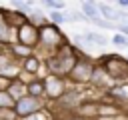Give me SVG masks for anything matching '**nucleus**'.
<instances>
[{
	"label": "nucleus",
	"mask_w": 128,
	"mask_h": 120,
	"mask_svg": "<svg viewBox=\"0 0 128 120\" xmlns=\"http://www.w3.org/2000/svg\"><path fill=\"white\" fill-rule=\"evenodd\" d=\"M78 52L74 46H66L62 50H58L56 54L48 56L46 60V68H48V74L52 76H58V78H68V74L72 72L74 64L78 62Z\"/></svg>",
	"instance_id": "nucleus-1"
},
{
	"label": "nucleus",
	"mask_w": 128,
	"mask_h": 120,
	"mask_svg": "<svg viewBox=\"0 0 128 120\" xmlns=\"http://www.w3.org/2000/svg\"><path fill=\"white\" fill-rule=\"evenodd\" d=\"M38 32H40V44H38V48H42V50L48 52L50 56L56 54L58 50L70 46V44H68V38H66V36L62 34V30H60V26L44 24V26L38 28Z\"/></svg>",
	"instance_id": "nucleus-2"
},
{
	"label": "nucleus",
	"mask_w": 128,
	"mask_h": 120,
	"mask_svg": "<svg viewBox=\"0 0 128 120\" xmlns=\"http://www.w3.org/2000/svg\"><path fill=\"white\" fill-rule=\"evenodd\" d=\"M98 64H102V68L106 70V74L110 76V80H114V82H126V78H128V60L126 58H120L116 54H108Z\"/></svg>",
	"instance_id": "nucleus-3"
},
{
	"label": "nucleus",
	"mask_w": 128,
	"mask_h": 120,
	"mask_svg": "<svg viewBox=\"0 0 128 120\" xmlns=\"http://www.w3.org/2000/svg\"><path fill=\"white\" fill-rule=\"evenodd\" d=\"M94 66L96 64L90 58L80 56L78 62L74 64L72 72L68 74V82H72V84H90L92 82V74H94Z\"/></svg>",
	"instance_id": "nucleus-4"
},
{
	"label": "nucleus",
	"mask_w": 128,
	"mask_h": 120,
	"mask_svg": "<svg viewBox=\"0 0 128 120\" xmlns=\"http://www.w3.org/2000/svg\"><path fill=\"white\" fill-rule=\"evenodd\" d=\"M68 92V80L66 78H58V76H44V98L50 102L60 100L64 94Z\"/></svg>",
	"instance_id": "nucleus-5"
},
{
	"label": "nucleus",
	"mask_w": 128,
	"mask_h": 120,
	"mask_svg": "<svg viewBox=\"0 0 128 120\" xmlns=\"http://www.w3.org/2000/svg\"><path fill=\"white\" fill-rule=\"evenodd\" d=\"M14 110H16V114H18V118H20V120H22V118H28V116H32V114H38V112L46 110V98L24 96L22 100H18V102H16Z\"/></svg>",
	"instance_id": "nucleus-6"
},
{
	"label": "nucleus",
	"mask_w": 128,
	"mask_h": 120,
	"mask_svg": "<svg viewBox=\"0 0 128 120\" xmlns=\"http://www.w3.org/2000/svg\"><path fill=\"white\" fill-rule=\"evenodd\" d=\"M16 40L20 46L24 48H30V50H36L38 44H40V32H38V26L26 22L22 24L18 30H16Z\"/></svg>",
	"instance_id": "nucleus-7"
},
{
	"label": "nucleus",
	"mask_w": 128,
	"mask_h": 120,
	"mask_svg": "<svg viewBox=\"0 0 128 120\" xmlns=\"http://www.w3.org/2000/svg\"><path fill=\"white\" fill-rule=\"evenodd\" d=\"M6 92L14 98V102L22 100L24 96H28V86H26V80H24L22 76H18V78L10 80V82H8V86H6Z\"/></svg>",
	"instance_id": "nucleus-8"
},
{
	"label": "nucleus",
	"mask_w": 128,
	"mask_h": 120,
	"mask_svg": "<svg viewBox=\"0 0 128 120\" xmlns=\"http://www.w3.org/2000/svg\"><path fill=\"white\" fill-rule=\"evenodd\" d=\"M108 96L116 102H128V82H118L108 88Z\"/></svg>",
	"instance_id": "nucleus-9"
},
{
	"label": "nucleus",
	"mask_w": 128,
	"mask_h": 120,
	"mask_svg": "<svg viewBox=\"0 0 128 120\" xmlns=\"http://www.w3.org/2000/svg\"><path fill=\"white\" fill-rule=\"evenodd\" d=\"M14 40V28L8 24L4 12H0V44H8Z\"/></svg>",
	"instance_id": "nucleus-10"
},
{
	"label": "nucleus",
	"mask_w": 128,
	"mask_h": 120,
	"mask_svg": "<svg viewBox=\"0 0 128 120\" xmlns=\"http://www.w3.org/2000/svg\"><path fill=\"white\" fill-rule=\"evenodd\" d=\"M108 82H110V76L106 74V70L102 68V64H96L94 66V74H92V86H96V88H104V86H108Z\"/></svg>",
	"instance_id": "nucleus-11"
},
{
	"label": "nucleus",
	"mask_w": 128,
	"mask_h": 120,
	"mask_svg": "<svg viewBox=\"0 0 128 120\" xmlns=\"http://www.w3.org/2000/svg\"><path fill=\"white\" fill-rule=\"evenodd\" d=\"M80 10H82V16L92 22L94 18H100V12H98V2H90V0H84L80 2Z\"/></svg>",
	"instance_id": "nucleus-12"
},
{
	"label": "nucleus",
	"mask_w": 128,
	"mask_h": 120,
	"mask_svg": "<svg viewBox=\"0 0 128 120\" xmlns=\"http://www.w3.org/2000/svg\"><path fill=\"white\" fill-rule=\"evenodd\" d=\"M22 72L24 74H38L40 72V66H42V62H40V58L38 56H28V58H24L22 60Z\"/></svg>",
	"instance_id": "nucleus-13"
},
{
	"label": "nucleus",
	"mask_w": 128,
	"mask_h": 120,
	"mask_svg": "<svg viewBox=\"0 0 128 120\" xmlns=\"http://www.w3.org/2000/svg\"><path fill=\"white\" fill-rule=\"evenodd\" d=\"M26 86H28V96L44 98V78H32V80H26Z\"/></svg>",
	"instance_id": "nucleus-14"
},
{
	"label": "nucleus",
	"mask_w": 128,
	"mask_h": 120,
	"mask_svg": "<svg viewBox=\"0 0 128 120\" xmlns=\"http://www.w3.org/2000/svg\"><path fill=\"white\" fill-rule=\"evenodd\" d=\"M84 36H86V40L94 46H106V38L102 36V34H98V32H84Z\"/></svg>",
	"instance_id": "nucleus-15"
},
{
	"label": "nucleus",
	"mask_w": 128,
	"mask_h": 120,
	"mask_svg": "<svg viewBox=\"0 0 128 120\" xmlns=\"http://www.w3.org/2000/svg\"><path fill=\"white\" fill-rule=\"evenodd\" d=\"M16 106V102H14V98L6 92V90H0V110H6V108H14Z\"/></svg>",
	"instance_id": "nucleus-16"
},
{
	"label": "nucleus",
	"mask_w": 128,
	"mask_h": 120,
	"mask_svg": "<svg viewBox=\"0 0 128 120\" xmlns=\"http://www.w3.org/2000/svg\"><path fill=\"white\" fill-rule=\"evenodd\" d=\"M72 42H74V46H76V48H82V50H86V48H90V46H92V44L86 40V36H84V34H74V36H72Z\"/></svg>",
	"instance_id": "nucleus-17"
},
{
	"label": "nucleus",
	"mask_w": 128,
	"mask_h": 120,
	"mask_svg": "<svg viewBox=\"0 0 128 120\" xmlns=\"http://www.w3.org/2000/svg\"><path fill=\"white\" fill-rule=\"evenodd\" d=\"M22 120H56V118H54V114L46 108V110H42V112H38V114H32V116H28V118H22Z\"/></svg>",
	"instance_id": "nucleus-18"
},
{
	"label": "nucleus",
	"mask_w": 128,
	"mask_h": 120,
	"mask_svg": "<svg viewBox=\"0 0 128 120\" xmlns=\"http://www.w3.org/2000/svg\"><path fill=\"white\" fill-rule=\"evenodd\" d=\"M42 6L48 8V10H52V12H62L66 8L64 2H56V0H46V2H42Z\"/></svg>",
	"instance_id": "nucleus-19"
},
{
	"label": "nucleus",
	"mask_w": 128,
	"mask_h": 120,
	"mask_svg": "<svg viewBox=\"0 0 128 120\" xmlns=\"http://www.w3.org/2000/svg\"><path fill=\"white\" fill-rule=\"evenodd\" d=\"M112 44H114V46H118V48H128V38H126L124 34L116 32V34L112 36Z\"/></svg>",
	"instance_id": "nucleus-20"
},
{
	"label": "nucleus",
	"mask_w": 128,
	"mask_h": 120,
	"mask_svg": "<svg viewBox=\"0 0 128 120\" xmlns=\"http://www.w3.org/2000/svg\"><path fill=\"white\" fill-rule=\"evenodd\" d=\"M66 22V16H64V12H50V24H54V26H60V24H64Z\"/></svg>",
	"instance_id": "nucleus-21"
},
{
	"label": "nucleus",
	"mask_w": 128,
	"mask_h": 120,
	"mask_svg": "<svg viewBox=\"0 0 128 120\" xmlns=\"http://www.w3.org/2000/svg\"><path fill=\"white\" fill-rule=\"evenodd\" d=\"M98 120H128V114H118V116H106V118H98Z\"/></svg>",
	"instance_id": "nucleus-22"
},
{
	"label": "nucleus",
	"mask_w": 128,
	"mask_h": 120,
	"mask_svg": "<svg viewBox=\"0 0 128 120\" xmlns=\"http://www.w3.org/2000/svg\"><path fill=\"white\" fill-rule=\"evenodd\" d=\"M116 28H118V32H120V34H124V36L128 38V26H126V24H118Z\"/></svg>",
	"instance_id": "nucleus-23"
},
{
	"label": "nucleus",
	"mask_w": 128,
	"mask_h": 120,
	"mask_svg": "<svg viewBox=\"0 0 128 120\" xmlns=\"http://www.w3.org/2000/svg\"><path fill=\"white\" fill-rule=\"evenodd\" d=\"M8 78H4V76H0V90H6V86H8Z\"/></svg>",
	"instance_id": "nucleus-24"
}]
</instances>
